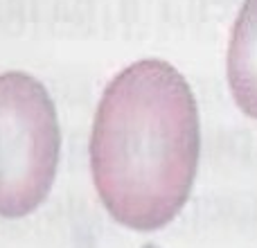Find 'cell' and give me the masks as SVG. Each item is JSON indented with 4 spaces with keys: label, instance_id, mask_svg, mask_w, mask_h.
<instances>
[{
    "label": "cell",
    "instance_id": "6da1fadb",
    "mask_svg": "<svg viewBox=\"0 0 257 248\" xmlns=\"http://www.w3.org/2000/svg\"><path fill=\"white\" fill-rule=\"evenodd\" d=\"M201 154L199 108L185 77L142 59L113 77L90 133L95 190L133 230L169 223L190 199Z\"/></svg>",
    "mask_w": 257,
    "mask_h": 248
},
{
    "label": "cell",
    "instance_id": "3957f363",
    "mask_svg": "<svg viewBox=\"0 0 257 248\" xmlns=\"http://www.w3.org/2000/svg\"><path fill=\"white\" fill-rule=\"evenodd\" d=\"M226 72L237 106L257 120V0H246L237 14Z\"/></svg>",
    "mask_w": 257,
    "mask_h": 248
},
{
    "label": "cell",
    "instance_id": "7a4b0ae2",
    "mask_svg": "<svg viewBox=\"0 0 257 248\" xmlns=\"http://www.w3.org/2000/svg\"><path fill=\"white\" fill-rule=\"evenodd\" d=\"M59 149V120L45 86L25 72L0 75V217H25L43 203Z\"/></svg>",
    "mask_w": 257,
    "mask_h": 248
}]
</instances>
